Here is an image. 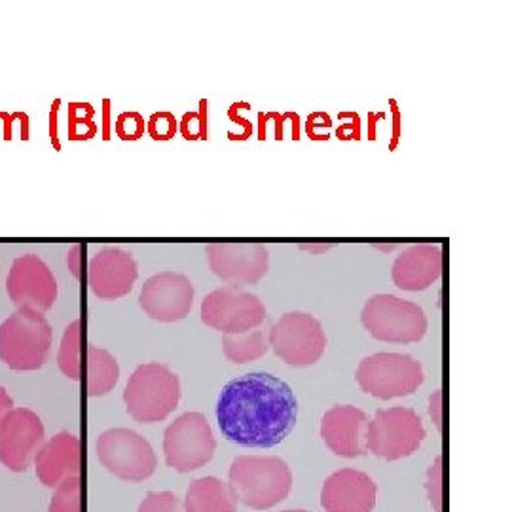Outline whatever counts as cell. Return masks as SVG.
Masks as SVG:
<instances>
[{"label":"cell","instance_id":"obj_1","mask_svg":"<svg viewBox=\"0 0 512 512\" xmlns=\"http://www.w3.org/2000/svg\"><path fill=\"white\" fill-rule=\"evenodd\" d=\"M298 403L287 382L268 372H249L224 385L217 420L224 439L247 448H272L296 425Z\"/></svg>","mask_w":512,"mask_h":512},{"label":"cell","instance_id":"obj_2","mask_svg":"<svg viewBox=\"0 0 512 512\" xmlns=\"http://www.w3.org/2000/svg\"><path fill=\"white\" fill-rule=\"evenodd\" d=\"M228 484L238 503L253 511H268L291 494L293 473L281 458L239 456L230 467Z\"/></svg>","mask_w":512,"mask_h":512},{"label":"cell","instance_id":"obj_3","mask_svg":"<svg viewBox=\"0 0 512 512\" xmlns=\"http://www.w3.org/2000/svg\"><path fill=\"white\" fill-rule=\"evenodd\" d=\"M54 330L44 313L19 308L0 323V361L16 372H33L46 365Z\"/></svg>","mask_w":512,"mask_h":512},{"label":"cell","instance_id":"obj_4","mask_svg":"<svg viewBox=\"0 0 512 512\" xmlns=\"http://www.w3.org/2000/svg\"><path fill=\"white\" fill-rule=\"evenodd\" d=\"M181 401L179 376L160 363L137 366L129 376L124 403L137 423H158L177 410Z\"/></svg>","mask_w":512,"mask_h":512},{"label":"cell","instance_id":"obj_5","mask_svg":"<svg viewBox=\"0 0 512 512\" xmlns=\"http://www.w3.org/2000/svg\"><path fill=\"white\" fill-rule=\"evenodd\" d=\"M361 323L372 338L387 344H414L429 330L425 311L393 294L372 296L361 311Z\"/></svg>","mask_w":512,"mask_h":512},{"label":"cell","instance_id":"obj_6","mask_svg":"<svg viewBox=\"0 0 512 512\" xmlns=\"http://www.w3.org/2000/svg\"><path fill=\"white\" fill-rule=\"evenodd\" d=\"M355 380L368 395L389 401L416 393L425 374L420 361L412 355L374 353L359 363Z\"/></svg>","mask_w":512,"mask_h":512},{"label":"cell","instance_id":"obj_7","mask_svg":"<svg viewBox=\"0 0 512 512\" xmlns=\"http://www.w3.org/2000/svg\"><path fill=\"white\" fill-rule=\"evenodd\" d=\"M427 433L412 408L395 406L378 410L366 425V450L385 461L408 458L420 450Z\"/></svg>","mask_w":512,"mask_h":512},{"label":"cell","instance_id":"obj_8","mask_svg":"<svg viewBox=\"0 0 512 512\" xmlns=\"http://www.w3.org/2000/svg\"><path fill=\"white\" fill-rule=\"evenodd\" d=\"M217 450L211 425L200 412L181 414L164 431L165 463L177 473H192L205 467Z\"/></svg>","mask_w":512,"mask_h":512},{"label":"cell","instance_id":"obj_9","mask_svg":"<svg viewBox=\"0 0 512 512\" xmlns=\"http://www.w3.org/2000/svg\"><path fill=\"white\" fill-rule=\"evenodd\" d=\"M97 458L110 475L143 482L156 473L158 458L145 437L131 429H109L97 439Z\"/></svg>","mask_w":512,"mask_h":512},{"label":"cell","instance_id":"obj_10","mask_svg":"<svg viewBox=\"0 0 512 512\" xmlns=\"http://www.w3.org/2000/svg\"><path fill=\"white\" fill-rule=\"evenodd\" d=\"M270 346L275 355L296 368H306L321 361L327 349V336L321 321L310 313L289 311L270 330Z\"/></svg>","mask_w":512,"mask_h":512},{"label":"cell","instance_id":"obj_11","mask_svg":"<svg viewBox=\"0 0 512 512\" xmlns=\"http://www.w3.org/2000/svg\"><path fill=\"white\" fill-rule=\"evenodd\" d=\"M202 321L222 334H243L266 321V306L256 294L241 287H220L205 296Z\"/></svg>","mask_w":512,"mask_h":512},{"label":"cell","instance_id":"obj_12","mask_svg":"<svg viewBox=\"0 0 512 512\" xmlns=\"http://www.w3.org/2000/svg\"><path fill=\"white\" fill-rule=\"evenodd\" d=\"M6 291L16 308L46 313L57 300V281L50 266L33 253L18 256L6 277Z\"/></svg>","mask_w":512,"mask_h":512},{"label":"cell","instance_id":"obj_13","mask_svg":"<svg viewBox=\"0 0 512 512\" xmlns=\"http://www.w3.org/2000/svg\"><path fill=\"white\" fill-rule=\"evenodd\" d=\"M44 444V425L29 408H12L0 420V463L12 473H25Z\"/></svg>","mask_w":512,"mask_h":512},{"label":"cell","instance_id":"obj_14","mask_svg":"<svg viewBox=\"0 0 512 512\" xmlns=\"http://www.w3.org/2000/svg\"><path fill=\"white\" fill-rule=\"evenodd\" d=\"M205 255L211 272L228 287L256 285L270 268L268 249L260 243H211Z\"/></svg>","mask_w":512,"mask_h":512},{"label":"cell","instance_id":"obj_15","mask_svg":"<svg viewBox=\"0 0 512 512\" xmlns=\"http://www.w3.org/2000/svg\"><path fill=\"white\" fill-rule=\"evenodd\" d=\"M139 304L150 319L177 323L186 319L192 310L194 287L186 275L177 272L152 275L143 285Z\"/></svg>","mask_w":512,"mask_h":512},{"label":"cell","instance_id":"obj_16","mask_svg":"<svg viewBox=\"0 0 512 512\" xmlns=\"http://www.w3.org/2000/svg\"><path fill=\"white\" fill-rule=\"evenodd\" d=\"M137 275L135 258L120 247H103L86 270L88 285L101 300H118L131 293Z\"/></svg>","mask_w":512,"mask_h":512},{"label":"cell","instance_id":"obj_17","mask_svg":"<svg viewBox=\"0 0 512 512\" xmlns=\"http://www.w3.org/2000/svg\"><path fill=\"white\" fill-rule=\"evenodd\" d=\"M366 425V412L351 404H340L323 416L321 439L340 458H361L366 456Z\"/></svg>","mask_w":512,"mask_h":512},{"label":"cell","instance_id":"obj_18","mask_svg":"<svg viewBox=\"0 0 512 512\" xmlns=\"http://www.w3.org/2000/svg\"><path fill=\"white\" fill-rule=\"evenodd\" d=\"M378 486L357 469H340L330 475L321 490V505L327 512H372Z\"/></svg>","mask_w":512,"mask_h":512},{"label":"cell","instance_id":"obj_19","mask_svg":"<svg viewBox=\"0 0 512 512\" xmlns=\"http://www.w3.org/2000/svg\"><path fill=\"white\" fill-rule=\"evenodd\" d=\"M82 446L78 437L69 431H61L40 446L35 456L38 480L46 488H57L63 480L80 476Z\"/></svg>","mask_w":512,"mask_h":512},{"label":"cell","instance_id":"obj_20","mask_svg":"<svg viewBox=\"0 0 512 512\" xmlns=\"http://www.w3.org/2000/svg\"><path fill=\"white\" fill-rule=\"evenodd\" d=\"M444 272V253L437 245L418 243L406 247L393 262V283L403 291H425Z\"/></svg>","mask_w":512,"mask_h":512},{"label":"cell","instance_id":"obj_21","mask_svg":"<svg viewBox=\"0 0 512 512\" xmlns=\"http://www.w3.org/2000/svg\"><path fill=\"white\" fill-rule=\"evenodd\" d=\"M183 507L184 512H238V499L228 482L203 476L190 482Z\"/></svg>","mask_w":512,"mask_h":512},{"label":"cell","instance_id":"obj_22","mask_svg":"<svg viewBox=\"0 0 512 512\" xmlns=\"http://www.w3.org/2000/svg\"><path fill=\"white\" fill-rule=\"evenodd\" d=\"M82 378L90 397H103L120 380V366L107 349L86 346L82 357Z\"/></svg>","mask_w":512,"mask_h":512},{"label":"cell","instance_id":"obj_23","mask_svg":"<svg viewBox=\"0 0 512 512\" xmlns=\"http://www.w3.org/2000/svg\"><path fill=\"white\" fill-rule=\"evenodd\" d=\"M270 348V340L264 330H249L243 334H224L222 336V351L228 361L236 365L253 363L264 357Z\"/></svg>","mask_w":512,"mask_h":512},{"label":"cell","instance_id":"obj_24","mask_svg":"<svg viewBox=\"0 0 512 512\" xmlns=\"http://www.w3.org/2000/svg\"><path fill=\"white\" fill-rule=\"evenodd\" d=\"M84 330L82 321H73L61 340V348L57 351V366L73 382L82 380V357H84Z\"/></svg>","mask_w":512,"mask_h":512},{"label":"cell","instance_id":"obj_25","mask_svg":"<svg viewBox=\"0 0 512 512\" xmlns=\"http://www.w3.org/2000/svg\"><path fill=\"white\" fill-rule=\"evenodd\" d=\"M95 110L88 103H71L67 120H69V139L71 141H88L97 133Z\"/></svg>","mask_w":512,"mask_h":512},{"label":"cell","instance_id":"obj_26","mask_svg":"<svg viewBox=\"0 0 512 512\" xmlns=\"http://www.w3.org/2000/svg\"><path fill=\"white\" fill-rule=\"evenodd\" d=\"M50 512H82V480L71 476L55 488Z\"/></svg>","mask_w":512,"mask_h":512},{"label":"cell","instance_id":"obj_27","mask_svg":"<svg viewBox=\"0 0 512 512\" xmlns=\"http://www.w3.org/2000/svg\"><path fill=\"white\" fill-rule=\"evenodd\" d=\"M425 490L435 512H444V458H437L425 476Z\"/></svg>","mask_w":512,"mask_h":512},{"label":"cell","instance_id":"obj_28","mask_svg":"<svg viewBox=\"0 0 512 512\" xmlns=\"http://www.w3.org/2000/svg\"><path fill=\"white\" fill-rule=\"evenodd\" d=\"M137 512H184V507L173 492H148Z\"/></svg>","mask_w":512,"mask_h":512},{"label":"cell","instance_id":"obj_29","mask_svg":"<svg viewBox=\"0 0 512 512\" xmlns=\"http://www.w3.org/2000/svg\"><path fill=\"white\" fill-rule=\"evenodd\" d=\"M148 135L154 139V141H169L175 137L177 133V120L171 112H154L148 120Z\"/></svg>","mask_w":512,"mask_h":512},{"label":"cell","instance_id":"obj_30","mask_svg":"<svg viewBox=\"0 0 512 512\" xmlns=\"http://www.w3.org/2000/svg\"><path fill=\"white\" fill-rule=\"evenodd\" d=\"M116 133L122 141H137L145 133V120L139 112H122L116 120Z\"/></svg>","mask_w":512,"mask_h":512},{"label":"cell","instance_id":"obj_31","mask_svg":"<svg viewBox=\"0 0 512 512\" xmlns=\"http://www.w3.org/2000/svg\"><path fill=\"white\" fill-rule=\"evenodd\" d=\"M207 101H202V110L200 112H188L184 114L183 124H181V133L188 141L196 139H205L207 137Z\"/></svg>","mask_w":512,"mask_h":512},{"label":"cell","instance_id":"obj_32","mask_svg":"<svg viewBox=\"0 0 512 512\" xmlns=\"http://www.w3.org/2000/svg\"><path fill=\"white\" fill-rule=\"evenodd\" d=\"M429 403H431V406H429L431 418L435 421L437 429L444 431V393H442V389L435 391V393L431 395V401H429Z\"/></svg>","mask_w":512,"mask_h":512},{"label":"cell","instance_id":"obj_33","mask_svg":"<svg viewBox=\"0 0 512 512\" xmlns=\"http://www.w3.org/2000/svg\"><path fill=\"white\" fill-rule=\"evenodd\" d=\"M84 249V245H73L69 251V268L78 279H84Z\"/></svg>","mask_w":512,"mask_h":512},{"label":"cell","instance_id":"obj_34","mask_svg":"<svg viewBox=\"0 0 512 512\" xmlns=\"http://www.w3.org/2000/svg\"><path fill=\"white\" fill-rule=\"evenodd\" d=\"M59 109H61V99H55L54 103H52V109H50V118H48V133H50V139H52V145H54L55 150H61V143H59V137H57Z\"/></svg>","mask_w":512,"mask_h":512},{"label":"cell","instance_id":"obj_35","mask_svg":"<svg viewBox=\"0 0 512 512\" xmlns=\"http://www.w3.org/2000/svg\"><path fill=\"white\" fill-rule=\"evenodd\" d=\"M12 116L16 118V122L21 124V139L23 141H29V129H31V118H29V114H25V112H12Z\"/></svg>","mask_w":512,"mask_h":512},{"label":"cell","instance_id":"obj_36","mask_svg":"<svg viewBox=\"0 0 512 512\" xmlns=\"http://www.w3.org/2000/svg\"><path fill=\"white\" fill-rule=\"evenodd\" d=\"M12 408H14L12 397H10L8 391L0 385V420H2V416H4L8 410H12Z\"/></svg>","mask_w":512,"mask_h":512},{"label":"cell","instance_id":"obj_37","mask_svg":"<svg viewBox=\"0 0 512 512\" xmlns=\"http://www.w3.org/2000/svg\"><path fill=\"white\" fill-rule=\"evenodd\" d=\"M110 101L103 99V139L109 141L110 139Z\"/></svg>","mask_w":512,"mask_h":512},{"label":"cell","instance_id":"obj_38","mask_svg":"<svg viewBox=\"0 0 512 512\" xmlns=\"http://www.w3.org/2000/svg\"><path fill=\"white\" fill-rule=\"evenodd\" d=\"M300 249H306V251H315V253H323V251H327L330 249V245H300Z\"/></svg>","mask_w":512,"mask_h":512},{"label":"cell","instance_id":"obj_39","mask_svg":"<svg viewBox=\"0 0 512 512\" xmlns=\"http://www.w3.org/2000/svg\"><path fill=\"white\" fill-rule=\"evenodd\" d=\"M283 512H310V511H302V509H296V511H283Z\"/></svg>","mask_w":512,"mask_h":512},{"label":"cell","instance_id":"obj_40","mask_svg":"<svg viewBox=\"0 0 512 512\" xmlns=\"http://www.w3.org/2000/svg\"><path fill=\"white\" fill-rule=\"evenodd\" d=\"M4 114H6V112H0V118H2V120H4Z\"/></svg>","mask_w":512,"mask_h":512}]
</instances>
